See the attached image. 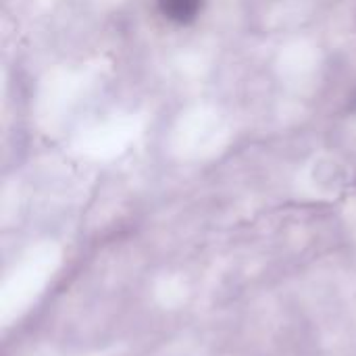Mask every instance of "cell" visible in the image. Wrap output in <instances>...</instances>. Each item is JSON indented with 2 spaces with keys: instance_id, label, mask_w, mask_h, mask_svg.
I'll list each match as a JSON object with an SVG mask.
<instances>
[{
  "instance_id": "obj_1",
  "label": "cell",
  "mask_w": 356,
  "mask_h": 356,
  "mask_svg": "<svg viewBox=\"0 0 356 356\" xmlns=\"http://www.w3.org/2000/svg\"><path fill=\"white\" fill-rule=\"evenodd\" d=\"M161 13L173 23H190L198 17L202 0H156Z\"/></svg>"
}]
</instances>
